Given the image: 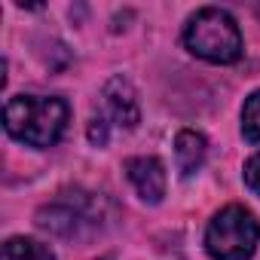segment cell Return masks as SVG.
Here are the masks:
<instances>
[{
    "instance_id": "1",
    "label": "cell",
    "mask_w": 260,
    "mask_h": 260,
    "mask_svg": "<svg viewBox=\"0 0 260 260\" xmlns=\"http://www.w3.org/2000/svg\"><path fill=\"white\" fill-rule=\"evenodd\" d=\"M71 107L55 95H13L4 107L7 132L28 147H52L68 128Z\"/></svg>"
},
{
    "instance_id": "2",
    "label": "cell",
    "mask_w": 260,
    "mask_h": 260,
    "mask_svg": "<svg viewBox=\"0 0 260 260\" xmlns=\"http://www.w3.org/2000/svg\"><path fill=\"white\" fill-rule=\"evenodd\" d=\"M184 46L196 58L211 61V64H233L242 58L239 25L226 10H217V7H205L187 22Z\"/></svg>"
},
{
    "instance_id": "3",
    "label": "cell",
    "mask_w": 260,
    "mask_h": 260,
    "mask_svg": "<svg viewBox=\"0 0 260 260\" xmlns=\"http://www.w3.org/2000/svg\"><path fill=\"white\" fill-rule=\"evenodd\" d=\"M260 245V220L245 205L220 208L205 230V251L211 260H251Z\"/></svg>"
},
{
    "instance_id": "4",
    "label": "cell",
    "mask_w": 260,
    "mask_h": 260,
    "mask_svg": "<svg viewBox=\"0 0 260 260\" xmlns=\"http://www.w3.org/2000/svg\"><path fill=\"white\" fill-rule=\"evenodd\" d=\"M101 104H104V113L110 119V125H119V128H135L141 122V107H138V95L132 89L125 77H110L104 83V92H101Z\"/></svg>"
},
{
    "instance_id": "5",
    "label": "cell",
    "mask_w": 260,
    "mask_h": 260,
    "mask_svg": "<svg viewBox=\"0 0 260 260\" xmlns=\"http://www.w3.org/2000/svg\"><path fill=\"white\" fill-rule=\"evenodd\" d=\"M125 175L132 181V187L138 190V196L150 205L162 202L166 196V169L156 156H132L125 159Z\"/></svg>"
},
{
    "instance_id": "6",
    "label": "cell",
    "mask_w": 260,
    "mask_h": 260,
    "mask_svg": "<svg viewBox=\"0 0 260 260\" xmlns=\"http://www.w3.org/2000/svg\"><path fill=\"white\" fill-rule=\"evenodd\" d=\"M205 153H208L205 135L196 132V128H181L178 138H175V159H178V172L184 178H190V175H196L202 169Z\"/></svg>"
},
{
    "instance_id": "7",
    "label": "cell",
    "mask_w": 260,
    "mask_h": 260,
    "mask_svg": "<svg viewBox=\"0 0 260 260\" xmlns=\"http://www.w3.org/2000/svg\"><path fill=\"white\" fill-rule=\"evenodd\" d=\"M4 260H55V254L43 242H37V239L13 236L4 245Z\"/></svg>"
},
{
    "instance_id": "8",
    "label": "cell",
    "mask_w": 260,
    "mask_h": 260,
    "mask_svg": "<svg viewBox=\"0 0 260 260\" xmlns=\"http://www.w3.org/2000/svg\"><path fill=\"white\" fill-rule=\"evenodd\" d=\"M242 135L251 144H260V89L251 92L242 104Z\"/></svg>"
},
{
    "instance_id": "9",
    "label": "cell",
    "mask_w": 260,
    "mask_h": 260,
    "mask_svg": "<svg viewBox=\"0 0 260 260\" xmlns=\"http://www.w3.org/2000/svg\"><path fill=\"white\" fill-rule=\"evenodd\" d=\"M245 184L251 193L260 196V153H254L248 162H245Z\"/></svg>"
},
{
    "instance_id": "10",
    "label": "cell",
    "mask_w": 260,
    "mask_h": 260,
    "mask_svg": "<svg viewBox=\"0 0 260 260\" xmlns=\"http://www.w3.org/2000/svg\"><path fill=\"white\" fill-rule=\"evenodd\" d=\"M107 125H110V122H107L104 116H95V119L89 122V141H92V144H98V147L107 144Z\"/></svg>"
}]
</instances>
